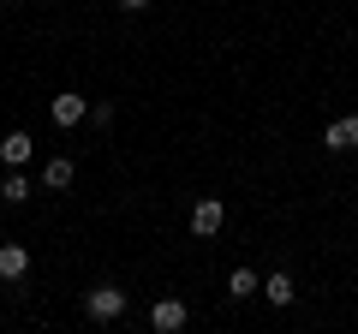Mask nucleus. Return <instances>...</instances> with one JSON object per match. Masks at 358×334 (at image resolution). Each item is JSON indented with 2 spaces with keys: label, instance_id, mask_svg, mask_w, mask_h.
Segmentation results:
<instances>
[{
  "label": "nucleus",
  "instance_id": "obj_1",
  "mask_svg": "<svg viewBox=\"0 0 358 334\" xmlns=\"http://www.w3.org/2000/svg\"><path fill=\"white\" fill-rule=\"evenodd\" d=\"M126 310H131V293L114 286V281H102V286H90V293H84V317L90 322H120Z\"/></svg>",
  "mask_w": 358,
  "mask_h": 334
},
{
  "label": "nucleus",
  "instance_id": "obj_2",
  "mask_svg": "<svg viewBox=\"0 0 358 334\" xmlns=\"http://www.w3.org/2000/svg\"><path fill=\"white\" fill-rule=\"evenodd\" d=\"M221 227H227V203H221V197H197L192 203V233L197 239H215Z\"/></svg>",
  "mask_w": 358,
  "mask_h": 334
},
{
  "label": "nucleus",
  "instance_id": "obj_3",
  "mask_svg": "<svg viewBox=\"0 0 358 334\" xmlns=\"http://www.w3.org/2000/svg\"><path fill=\"white\" fill-rule=\"evenodd\" d=\"M84 114H90V102H84V90H60V96H54V102H48V119H54V126H60V131H72V126H84Z\"/></svg>",
  "mask_w": 358,
  "mask_h": 334
},
{
  "label": "nucleus",
  "instance_id": "obj_4",
  "mask_svg": "<svg viewBox=\"0 0 358 334\" xmlns=\"http://www.w3.org/2000/svg\"><path fill=\"white\" fill-rule=\"evenodd\" d=\"M185 322H192L185 298H155V305H150V328H155V334H179Z\"/></svg>",
  "mask_w": 358,
  "mask_h": 334
},
{
  "label": "nucleus",
  "instance_id": "obj_5",
  "mask_svg": "<svg viewBox=\"0 0 358 334\" xmlns=\"http://www.w3.org/2000/svg\"><path fill=\"white\" fill-rule=\"evenodd\" d=\"M0 161L6 167H30L36 161V138H30V131H6V138H0Z\"/></svg>",
  "mask_w": 358,
  "mask_h": 334
},
{
  "label": "nucleus",
  "instance_id": "obj_6",
  "mask_svg": "<svg viewBox=\"0 0 358 334\" xmlns=\"http://www.w3.org/2000/svg\"><path fill=\"white\" fill-rule=\"evenodd\" d=\"M257 298H268L275 310H287V305L299 298V286H293V275H287V269H275V275H263V286H257Z\"/></svg>",
  "mask_w": 358,
  "mask_h": 334
},
{
  "label": "nucleus",
  "instance_id": "obj_7",
  "mask_svg": "<svg viewBox=\"0 0 358 334\" xmlns=\"http://www.w3.org/2000/svg\"><path fill=\"white\" fill-rule=\"evenodd\" d=\"M322 150H334V155L358 150V114H346V119H334V126H322Z\"/></svg>",
  "mask_w": 358,
  "mask_h": 334
},
{
  "label": "nucleus",
  "instance_id": "obj_8",
  "mask_svg": "<svg viewBox=\"0 0 358 334\" xmlns=\"http://www.w3.org/2000/svg\"><path fill=\"white\" fill-rule=\"evenodd\" d=\"M72 180H78V161H72V155H48V161H42V185H48V191H66Z\"/></svg>",
  "mask_w": 358,
  "mask_h": 334
},
{
  "label": "nucleus",
  "instance_id": "obj_9",
  "mask_svg": "<svg viewBox=\"0 0 358 334\" xmlns=\"http://www.w3.org/2000/svg\"><path fill=\"white\" fill-rule=\"evenodd\" d=\"M30 275V245H0V281H24Z\"/></svg>",
  "mask_w": 358,
  "mask_h": 334
},
{
  "label": "nucleus",
  "instance_id": "obj_10",
  "mask_svg": "<svg viewBox=\"0 0 358 334\" xmlns=\"http://www.w3.org/2000/svg\"><path fill=\"white\" fill-rule=\"evenodd\" d=\"M30 197H36V185H30V173H24V167H13V173L0 180V203H30Z\"/></svg>",
  "mask_w": 358,
  "mask_h": 334
},
{
  "label": "nucleus",
  "instance_id": "obj_11",
  "mask_svg": "<svg viewBox=\"0 0 358 334\" xmlns=\"http://www.w3.org/2000/svg\"><path fill=\"white\" fill-rule=\"evenodd\" d=\"M257 286H263V281H257V269H233L227 275V298H257Z\"/></svg>",
  "mask_w": 358,
  "mask_h": 334
},
{
  "label": "nucleus",
  "instance_id": "obj_12",
  "mask_svg": "<svg viewBox=\"0 0 358 334\" xmlns=\"http://www.w3.org/2000/svg\"><path fill=\"white\" fill-rule=\"evenodd\" d=\"M90 119L96 126H114V102H90Z\"/></svg>",
  "mask_w": 358,
  "mask_h": 334
},
{
  "label": "nucleus",
  "instance_id": "obj_13",
  "mask_svg": "<svg viewBox=\"0 0 358 334\" xmlns=\"http://www.w3.org/2000/svg\"><path fill=\"white\" fill-rule=\"evenodd\" d=\"M120 13H150V0H114Z\"/></svg>",
  "mask_w": 358,
  "mask_h": 334
}]
</instances>
